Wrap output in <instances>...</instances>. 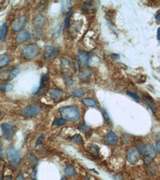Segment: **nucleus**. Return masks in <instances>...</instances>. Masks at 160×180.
<instances>
[{
    "instance_id": "nucleus-1",
    "label": "nucleus",
    "mask_w": 160,
    "mask_h": 180,
    "mask_svg": "<svg viewBox=\"0 0 160 180\" xmlns=\"http://www.w3.org/2000/svg\"><path fill=\"white\" fill-rule=\"evenodd\" d=\"M59 112L62 116V118L72 122L78 121L81 115L79 109L75 106H64L59 109Z\"/></svg>"
},
{
    "instance_id": "nucleus-2",
    "label": "nucleus",
    "mask_w": 160,
    "mask_h": 180,
    "mask_svg": "<svg viewBox=\"0 0 160 180\" xmlns=\"http://www.w3.org/2000/svg\"><path fill=\"white\" fill-rule=\"evenodd\" d=\"M40 52V48L36 44H30L25 45L22 48L21 55L23 58L26 60L33 59L39 55Z\"/></svg>"
},
{
    "instance_id": "nucleus-3",
    "label": "nucleus",
    "mask_w": 160,
    "mask_h": 180,
    "mask_svg": "<svg viewBox=\"0 0 160 180\" xmlns=\"http://www.w3.org/2000/svg\"><path fill=\"white\" fill-rule=\"evenodd\" d=\"M6 155L10 165L14 168H17L21 162L20 154L18 150L14 146H10L7 148Z\"/></svg>"
},
{
    "instance_id": "nucleus-4",
    "label": "nucleus",
    "mask_w": 160,
    "mask_h": 180,
    "mask_svg": "<svg viewBox=\"0 0 160 180\" xmlns=\"http://www.w3.org/2000/svg\"><path fill=\"white\" fill-rule=\"evenodd\" d=\"M61 69L63 72L67 75V77L72 76L73 73L75 72L76 70V67L73 62L66 58H61Z\"/></svg>"
},
{
    "instance_id": "nucleus-5",
    "label": "nucleus",
    "mask_w": 160,
    "mask_h": 180,
    "mask_svg": "<svg viewBox=\"0 0 160 180\" xmlns=\"http://www.w3.org/2000/svg\"><path fill=\"white\" fill-rule=\"evenodd\" d=\"M20 72L19 67H11L0 72V79L2 81H10L15 78Z\"/></svg>"
},
{
    "instance_id": "nucleus-6",
    "label": "nucleus",
    "mask_w": 160,
    "mask_h": 180,
    "mask_svg": "<svg viewBox=\"0 0 160 180\" xmlns=\"http://www.w3.org/2000/svg\"><path fill=\"white\" fill-rule=\"evenodd\" d=\"M1 130L3 137L8 141H11L14 137V126L13 124L4 123L1 125Z\"/></svg>"
},
{
    "instance_id": "nucleus-7",
    "label": "nucleus",
    "mask_w": 160,
    "mask_h": 180,
    "mask_svg": "<svg viewBox=\"0 0 160 180\" xmlns=\"http://www.w3.org/2000/svg\"><path fill=\"white\" fill-rule=\"evenodd\" d=\"M27 23V18L24 15L17 16L11 24V28L13 32H19L25 26Z\"/></svg>"
},
{
    "instance_id": "nucleus-8",
    "label": "nucleus",
    "mask_w": 160,
    "mask_h": 180,
    "mask_svg": "<svg viewBox=\"0 0 160 180\" xmlns=\"http://www.w3.org/2000/svg\"><path fill=\"white\" fill-rule=\"evenodd\" d=\"M40 111H41V109L39 106L36 105H29L22 110V114L23 116L27 117V118H32L37 115Z\"/></svg>"
},
{
    "instance_id": "nucleus-9",
    "label": "nucleus",
    "mask_w": 160,
    "mask_h": 180,
    "mask_svg": "<svg viewBox=\"0 0 160 180\" xmlns=\"http://www.w3.org/2000/svg\"><path fill=\"white\" fill-rule=\"evenodd\" d=\"M57 54H58V49L52 45H47L45 48L44 58L46 60H51L56 56Z\"/></svg>"
},
{
    "instance_id": "nucleus-10",
    "label": "nucleus",
    "mask_w": 160,
    "mask_h": 180,
    "mask_svg": "<svg viewBox=\"0 0 160 180\" xmlns=\"http://www.w3.org/2000/svg\"><path fill=\"white\" fill-rule=\"evenodd\" d=\"M126 158L128 162L134 165L140 160L139 152L134 149H128L126 153Z\"/></svg>"
},
{
    "instance_id": "nucleus-11",
    "label": "nucleus",
    "mask_w": 160,
    "mask_h": 180,
    "mask_svg": "<svg viewBox=\"0 0 160 180\" xmlns=\"http://www.w3.org/2000/svg\"><path fill=\"white\" fill-rule=\"evenodd\" d=\"M49 84V76L47 74L43 75L42 77L41 78V83H40V86L39 88L37 89V90L34 92L35 94H37V95H41L46 91L47 87Z\"/></svg>"
},
{
    "instance_id": "nucleus-12",
    "label": "nucleus",
    "mask_w": 160,
    "mask_h": 180,
    "mask_svg": "<svg viewBox=\"0 0 160 180\" xmlns=\"http://www.w3.org/2000/svg\"><path fill=\"white\" fill-rule=\"evenodd\" d=\"M97 2L87 1L83 3L82 6V11L86 13H92L97 10Z\"/></svg>"
},
{
    "instance_id": "nucleus-13",
    "label": "nucleus",
    "mask_w": 160,
    "mask_h": 180,
    "mask_svg": "<svg viewBox=\"0 0 160 180\" xmlns=\"http://www.w3.org/2000/svg\"><path fill=\"white\" fill-rule=\"evenodd\" d=\"M104 141L109 146H114L118 141V137L115 133L110 132H109L104 137Z\"/></svg>"
},
{
    "instance_id": "nucleus-14",
    "label": "nucleus",
    "mask_w": 160,
    "mask_h": 180,
    "mask_svg": "<svg viewBox=\"0 0 160 180\" xmlns=\"http://www.w3.org/2000/svg\"><path fill=\"white\" fill-rule=\"evenodd\" d=\"M31 36L30 33L27 30H22L19 33L18 36H16V43L20 44H22L25 41H27V40H29Z\"/></svg>"
},
{
    "instance_id": "nucleus-15",
    "label": "nucleus",
    "mask_w": 160,
    "mask_h": 180,
    "mask_svg": "<svg viewBox=\"0 0 160 180\" xmlns=\"http://www.w3.org/2000/svg\"><path fill=\"white\" fill-rule=\"evenodd\" d=\"M49 93H50V96L51 97V99L53 100L54 101H59L64 95L63 91L58 88L51 89L50 90V92H49Z\"/></svg>"
},
{
    "instance_id": "nucleus-16",
    "label": "nucleus",
    "mask_w": 160,
    "mask_h": 180,
    "mask_svg": "<svg viewBox=\"0 0 160 180\" xmlns=\"http://www.w3.org/2000/svg\"><path fill=\"white\" fill-rule=\"evenodd\" d=\"M89 58L90 55L87 52L83 51V50H81V51L78 52V62H79L81 65H86V64H87L89 60Z\"/></svg>"
},
{
    "instance_id": "nucleus-17",
    "label": "nucleus",
    "mask_w": 160,
    "mask_h": 180,
    "mask_svg": "<svg viewBox=\"0 0 160 180\" xmlns=\"http://www.w3.org/2000/svg\"><path fill=\"white\" fill-rule=\"evenodd\" d=\"M92 71L89 68H83L80 71L79 78L82 81L86 82V81H88L89 78L92 76Z\"/></svg>"
},
{
    "instance_id": "nucleus-18",
    "label": "nucleus",
    "mask_w": 160,
    "mask_h": 180,
    "mask_svg": "<svg viewBox=\"0 0 160 180\" xmlns=\"http://www.w3.org/2000/svg\"><path fill=\"white\" fill-rule=\"evenodd\" d=\"M45 24V18L42 15H37L35 16L33 21V24L36 29H40L44 26Z\"/></svg>"
},
{
    "instance_id": "nucleus-19",
    "label": "nucleus",
    "mask_w": 160,
    "mask_h": 180,
    "mask_svg": "<svg viewBox=\"0 0 160 180\" xmlns=\"http://www.w3.org/2000/svg\"><path fill=\"white\" fill-rule=\"evenodd\" d=\"M145 151H146V156L148 157L149 159H154L156 158V155H157V152H156L155 148L154 146L151 144H147L145 145Z\"/></svg>"
},
{
    "instance_id": "nucleus-20",
    "label": "nucleus",
    "mask_w": 160,
    "mask_h": 180,
    "mask_svg": "<svg viewBox=\"0 0 160 180\" xmlns=\"http://www.w3.org/2000/svg\"><path fill=\"white\" fill-rule=\"evenodd\" d=\"M85 93H86V90H85L84 88H78L71 91L70 93L69 94V97H81L84 95Z\"/></svg>"
},
{
    "instance_id": "nucleus-21",
    "label": "nucleus",
    "mask_w": 160,
    "mask_h": 180,
    "mask_svg": "<svg viewBox=\"0 0 160 180\" xmlns=\"http://www.w3.org/2000/svg\"><path fill=\"white\" fill-rule=\"evenodd\" d=\"M8 26L7 23H3L2 25L0 27V41H4L6 38L7 33H8Z\"/></svg>"
},
{
    "instance_id": "nucleus-22",
    "label": "nucleus",
    "mask_w": 160,
    "mask_h": 180,
    "mask_svg": "<svg viewBox=\"0 0 160 180\" xmlns=\"http://www.w3.org/2000/svg\"><path fill=\"white\" fill-rule=\"evenodd\" d=\"M87 150L91 154L93 155V156H95V157H98L99 150H100V148H99L98 146H96V145L90 144L87 147Z\"/></svg>"
},
{
    "instance_id": "nucleus-23",
    "label": "nucleus",
    "mask_w": 160,
    "mask_h": 180,
    "mask_svg": "<svg viewBox=\"0 0 160 180\" xmlns=\"http://www.w3.org/2000/svg\"><path fill=\"white\" fill-rule=\"evenodd\" d=\"M72 8V2L71 1H64L61 3V11L63 13H68L70 11V8Z\"/></svg>"
},
{
    "instance_id": "nucleus-24",
    "label": "nucleus",
    "mask_w": 160,
    "mask_h": 180,
    "mask_svg": "<svg viewBox=\"0 0 160 180\" xmlns=\"http://www.w3.org/2000/svg\"><path fill=\"white\" fill-rule=\"evenodd\" d=\"M135 146L137 149L139 150V151L143 155L144 157L146 156V151H145V146L143 144L140 140H136L134 143Z\"/></svg>"
},
{
    "instance_id": "nucleus-25",
    "label": "nucleus",
    "mask_w": 160,
    "mask_h": 180,
    "mask_svg": "<svg viewBox=\"0 0 160 180\" xmlns=\"http://www.w3.org/2000/svg\"><path fill=\"white\" fill-rule=\"evenodd\" d=\"M10 62V56L6 54L0 55V68L7 66Z\"/></svg>"
},
{
    "instance_id": "nucleus-26",
    "label": "nucleus",
    "mask_w": 160,
    "mask_h": 180,
    "mask_svg": "<svg viewBox=\"0 0 160 180\" xmlns=\"http://www.w3.org/2000/svg\"><path fill=\"white\" fill-rule=\"evenodd\" d=\"M147 171L148 174L149 175L154 176L155 175L156 171H157V168H156V166L155 164H151V162L147 165Z\"/></svg>"
},
{
    "instance_id": "nucleus-27",
    "label": "nucleus",
    "mask_w": 160,
    "mask_h": 180,
    "mask_svg": "<svg viewBox=\"0 0 160 180\" xmlns=\"http://www.w3.org/2000/svg\"><path fill=\"white\" fill-rule=\"evenodd\" d=\"M64 173L67 176H72L76 175V171L75 168L72 165H67L65 168V170H64Z\"/></svg>"
},
{
    "instance_id": "nucleus-28",
    "label": "nucleus",
    "mask_w": 160,
    "mask_h": 180,
    "mask_svg": "<svg viewBox=\"0 0 160 180\" xmlns=\"http://www.w3.org/2000/svg\"><path fill=\"white\" fill-rule=\"evenodd\" d=\"M83 103L85 106L88 107H96V102L92 98H84L83 99Z\"/></svg>"
},
{
    "instance_id": "nucleus-29",
    "label": "nucleus",
    "mask_w": 160,
    "mask_h": 180,
    "mask_svg": "<svg viewBox=\"0 0 160 180\" xmlns=\"http://www.w3.org/2000/svg\"><path fill=\"white\" fill-rule=\"evenodd\" d=\"M143 98H144V100H145L146 104H148V106L150 107V109H151V111H153V113H154V114H155V113L156 112V108L155 104H154V102H153L151 99L148 98V97H145V96H144Z\"/></svg>"
},
{
    "instance_id": "nucleus-30",
    "label": "nucleus",
    "mask_w": 160,
    "mask_h": 180,
    "mask_svg": "<svg viewBox=\"0 0 160 180\" xmlns=\"http://www.w3.org/2000/svg\"><path fill=\"white\" fill-rule=\"evenodd\" d=\"M12 89H13V85L10 83H5L2 84H0V91H2V92H9Z\"/></svg>"
},
{
    "instance_id": "nucleus-31",
    "label": "nucleus",
    "mask_w": 160,
    "mask_h": 180,
    "mask_svg": "<svg viewBox=\"0 0 160 180\" xmlns=\"http://www.w3.org/2000/svg\"><path fill=\"white\" fill-rule=\"evenodd\" d=\"M66 123H67V120H66L65 119L60 118L55 119V120L53 121V125H56V126H61V125H64Z\"/></svg>"
},
{
    "instance_id": "nucleus-32",
    "label": "nucleus",
    "mask_w": 160,
    "mask_h": 180,
    "mask_svg": "<svg viewBox=\"0 0 160 180\" xmlns=\"http://www.w3.org/2000/svg\"><path fill=\"white\" fill-rule=\"evenodd\" d=\"M78 129H79V131L81 132L87 133L88 132H89L90 128L89 126H88V125H86L85 123H82L81 124V125H79V126H78Z\"/></svg>"
},
{
    "instance_id": "nucleus-33",
    "label": "nucleus",
    "mask_w": 160,
    "mask_h": 180,
    "mask_svg": "<svg viewBox=\"0 0 160 180\" xmlns=\"http://www.w3.org/2000/svg\"><path fill=\"white\" fill-rule=\"evenodd\" d=\"M126 94L128 95H129L131 97H132V98L134 100V101H136L137 102H140V96L137 95V93H134V92H131V91H128V92H126Z\"/></svg>"
},
{
    "instance_id": "nucleus-34",
    "label": "nucleus",
    "mask_w": 160,
    "mask_h": 180,
    "mask_svg": "<svg viewBox=\"0 0 160 180\" xmlns=\"http://www.w3.org/2000/svg\"><path fill=\"white\" fill-rule=\"evenodd\" d=\"M71 140H72V142L77 143V144H80V143H83L82 137H81V136L80 135V134H76V135L73 136L72 139H71Z\"/></svg>"
},
{
    "instance_id": "nucleus-35",
    "label": "nucleus",
    "mask_w": 160,
    "mask_h": 180,
    "mask_svg": "<svg viewBox=\"0 0 160 180\" xmlns=\"http://www.w3.org/2000/svg\"><path fill=\"white\" fill-rule=\"evenodd\" d=\"M71 16H72V11L70 10V11H69L68 13H67V16H66L65 21H64V27H65V28H67V27H68Z\"/></svg>"
},
{
    "instance_id": "nucleus-36",
    "label": "nucleus",
    "mask_w": 160,
    "mask_h": 180,
    "mask_svg": "<svg viewBox=\"0 0 160 180\" xmlns=\"http://www.w3.org/2000/svg\"><path fill=\"white\" fill-rule=\"evenodd\" d=\"M102 113H103V118L104 120H105L106 122H110V119H109V115H108L107 112L105 111L104 109H102Z\"/></svg>"
},
{
    "instance_id": "nucleus-37",
    "label": "nucleus",
    "mask_w": 160,
    "mask_h": 180,
    "mask_svg": "<svg viewBox=\"0 0 160 180\" xmlns=\"http://www.w3.org/2000/svg\"><path fill=\"white\" fill-rule=\"evenodd\" d=\"M44 139V135H41L40 136V137L38 138V139H37V141H36V146H39V145L40 144V143H41V142H42L43 141V139Z\"/></svg>"
},
{
    "instance_id": "nucleus-38",
    "label": "nucleus",
    "mask_w": 160,
    "mask_h": 180,
    "mask_svg": "<svg viewBox=\"0 0 160 180\" xmlns=\"http://www.w3.org/2000/svg\"><path fill=\"white\" fill-rule=\"evenodd\" d=\"M65 81H66V83H67V85H72V83H73L72 79L70 78V77H67V78H65Z\"/></svg>"
},
{
    "instance_id": "nucleus-39",
    "label": "nucleus",
    "mask_w": 160,
    "mask_h": 180,
    "mask_svg": "<svg viewBox=\"0 0 160 180\" xmlns=\"http://www.w3.org/2000/svg\"><path fill=\"white\" fill-rule=\"evenodd\" d=\"M156 152H160V142L159 140L157 141V143H156Z\"/></svg>"
},
{
    "instance_id": "nucleus-40",
    "label": "nucleus",
    "mask_w": 160,
    "mask_h": 180,
    "mask_svg": "<svg viewBox=\"0 0 160 180\" xmlns=\"http://www.w3.org/2000/svg\"><path fill=\"white\" fill-rule=\"evenodd\" d=\"M16 180H24V177L22 174H19L18 176H17L16 179Z\"/></svg>"
},
{
    "instance_id": "nucleus-41",
    "label": "nucleus",
    "mask_w": 160,
    "mask_h": 180,
    "mask_svg": "<svg viewBox=\"0 0 160 180\" xmlns=\"http://www.w3.org/2000/svg\"><path fill=\"white\" fill-rule=\"evenodd\" d=\"M157 39L160 40V28H158L157 30Z\"/></svg>"
},
{
    "instance_id": "nucleus-42",
    "label": "nucleus",
    "mask_w": 160,
    "mask_h": 180,
    "mask_svg": "<svg viewBox=\"0 0 160 180\" xmlns=\"http://www.w3.org/2000/svg\"><path fill=\"white\" fill-rule=\"evenodd\" d=\"M156 20L157 21V22H159L160 21V15H159V13H158L157 14L156 16Z\"/></svg>"
},
{
    "instance_id": "nucleus-43",
    "label": "nucleus",
    "mask_w": 160,
    "mask_h": 180,
    "mask_svg": "<svg viewBox=\"0 0 160 180\" xmlns=\"http://www.w3.org/2000/svg\"><path fill=\"white\" fill-rule=\"evenodd\" d=\"M2 156V143H0V158H1Z\"/></svg>"
},
{
    "instance_id": "nucleus-44",
    "label": "nucleus",
    "mask_w": 160,
    "mask_h": 180,
    "mask_svg": "<svg viewBox=\"0 0 160 180\" xmlns=\"http://www.w3.org/2000/svg\"><path fill=\"white\" fill-rule=\"evenodd\" d=\"M114 179H115V180H123L122 179H120V177H114Z\"/></svg>"
},
{
    "instance_id": "nucleus-45",
    "label": "nucleus",
    "mask_w": 160,
    "mask_h": 180,
    "mask_svg": "<svg viewBox=\"0 0 160 180\" xmlns=\"http://www.w3.org/2000/svg\"><path fill=\"white\" fill-rule=\"evenodd\" d=\"M2 174H1V173H0V180H2Z\"/></svg>"
},
{
    "instance_id": "nucleus-46",
    "label": "nucleus",
    "mask_w": 160,
    "mask_h": 180,
    "mask_svg": "<svg viewBox=\"0 0 160 180\" xmlns=\"http://www.w3.org/2000/svg\"><path fill=\"white\" fill-rule=\"evenodd\" d=\"M61 180H67V179H66V178H64H64H62Z\"/></svg>"
}]
</instances>
